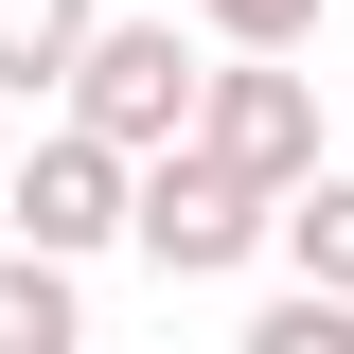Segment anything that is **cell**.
Wrapping results in <instances>:
<instances>
[{
	"label": "cell",
	"instance_id": "cell-4",
	"mask_svg": "<svg viewBox=\"0 0 354 354\" xmlns=\"http://www.w3.org/2000/svg\"><path fill=\"white\" fill-rule=\"evenodd\" d=\"M195 142H213V160H248L266 195H283V177H319V71H283V53H230V71L195 88Z\"/></svg>",
	"mask_w": 354,
	"mask_h": 354
},
{
	"label": "cell",
	"instance_id": "cell-1",
	"mask_svg": "<svg viewBox=\"0 0 354 354\" xmlns=\"http://www.w3.org/2000/svg\"><path fill=\"white\" fill-rule=\"evenodd\" d=\"M266 230H283V195H266L248 160H213V142H160V160H142V195H124V248L160 266V283H230Z\"/></svg>",
	"mask_w": 354,
	"mask_h": 354
},
{
	"label": "cell",
	"instance_id": "cell-9",
	"mask_svg": "<svg viewBox=\"0 0 354 354\" xmlns=\"http://www.w3.org/2000/svg\"><path fill=\"white\" fill-rule=\"evenodd\" d=\"M195 18H213L230 53H301V36H319V0H195Z\"/></svg>",
	"mask_w": 354,
	"mask_h": 354
},
{
	"label": "cell",
	"instance_id": "cell-10",
	"mask_svg": "<svg viewBox=\"0 0 354 354\" xmlns=\"http://www.w3.org/2000/svg\"><path fill=\"white\" fill-rule=\"evenodd\" d=\"M0 160H18V142H0Z\"/></svg>",
	"mask_w": 354,
	"mask_h": 354
},
{
	"label": "cell",
	"instance_id": "cell-3",
	"mask_svg": "<svg viewBox=\"0 0 354 354\" xmlns=\"http://www.w3.org/2000/svg\"><path fill=\"white\" fill-rule=\"evenodd\" d=\"M124 195H142V160H124V142H106V124H53L36 142V160H0V213H18V248H124Z\"/></svg>",
	"mask_w": 354,
	"mask_h": 354
},
{
	"label": "cell",
	"instance_id": "cell-7",
	"mask_svg": "<svg viewBox=\"0 0 354 354\" xmlns=\"http://www.w3.org/2000/svg\"><path fill=\"white\" fill-rule=\"evenodd\" d=\"M283 266L354 301V177H283Z\"/></svg>",
	"mask_w": 354,
	"mask_h": 354
},
{
	"label": "cell",
	"instance_id": "cell-6",
	"mask_svg": "<svg viewBox=\"0 0 354 354\" xmlns=\"http://www.w3.org/2000/svg\"><path fill=\"white\" fill-rule=\"evenodd\" d=\"M0 354H71V248H0Z\"/></svg>",
	"mask_w": 354,
	"mask_h": 354
},
{
	"label": "cell",
	"instance_id": "cell-8",
	"mask_svg": "<svg viewBox=\"0 0 354 354\" xmlns=\"http://www.w3.org/2000/svg\"><path fill=\"white\" fill-rule=\"evenodd\" d=\"M248 354H354V301H337V283H301V301L248 319Z\"/></svg>",
	"mask_w": 354,
	"mask_h": 354
},
{
	"label": "cell",
	"instance_id": "cell-5",
	"mask_svg": "<svg viewBox=\"0 0 354 354\" xmlns=\"http://www.w3.org/2000/svg\"><path fill=\"white\" fill-rule=\"evenodd\" d=\"M88 18H106V0H0V106H53L71 53H88Z\"/></svg>",
	"mask_w": 354,
	"mask_h": 354
},
{
	"label": "cell",
	"instance_id": "cell-2",
	"mask_svg": "<svg viewBox=\"0 0 354 354\" xmlns=\"http://www.w3.org/2000/svg\"><path fill=\"white\" fill-rule=\"evenodd\" d=\"M195 36H177V18H88V53H71V88H53V106H71V124H106L124 142V160H160V142H195Z\"/></svg>",
	"mask_w": 354,
	"mask_h": 354
}]
</instances>
